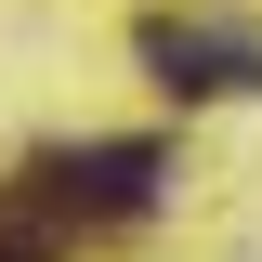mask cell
I'll return each instance as SVG.
<instances>
[{
	"label": "cell",
	"instance_id": "6da1fadb",
	"mask_svg": "<svg viewBox=\"0 0 262 262\" xmlns=\"http://www.w3.org/2000/svg\"><path fill=\"white\" fill-rule=\"evenodd\" d=\"M158 170H170L158 144H79V158H39V184H53L79 223H131V210L158 196Z\"/></svg>",
	"mask_w": 262,
	"mask_h": 262
},
{
	"label": "cell",
	"instance_id": "7a4b0ae2",
	"mask_svg": "<svg viewBox=\"0 0 262 262\" xmlns=\"http://www.w3.org/2000/svg\"><path fill=\"white\" fill-rule=\"evenodd\" d=\"M144 66H158V92H249L262 79V39H236V27H144Z\"/></svg>",
	"mask_w": 262,
	"mask_h": 262
}]
</instances>
